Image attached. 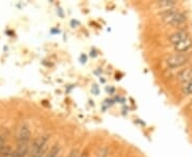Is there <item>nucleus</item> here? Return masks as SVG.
Instances as JSON below:
<instances>
[{
    "label": "nucleus",
    "instance_id": "f257e3e1",
    "mask_svg": "<svg viewBox=\"0 0 192 157\" xmlns=\"http://www.w3.org/2000/svg\"><path fill=\"white\" fill-rule=\"evenodd\" d=\"M161 19L168 24L172 26H179L186 21V16L182 13L177 12L174 9H167L161 12Z\"/></svg>",
    "mask_w": 192,
    "mask_h": 157
},
{
    "label": "nucleus",
    "instance_id": "f03ea898",
    "mask_svg": "<svg viewBox=\"0 0 192 157\" xmlns=\"http://www.w3.org/2000/svg\"><path fill=\"white\" fill-rule=\"evenodd\" d=\"M188 62V56L184 53H177L174 55L170 56L167 60V65L169 66V68H179L182 66H184Z\"/></svg>",
    "mask_w": 192,
    "mask_h": 157
},
{
    "label": "nucleus",
    "instance_id": "7ed1b4c3",
    "mask_svg": "<svg viewBox=\"0 0 192 157\" xmlns=\"http://www.w3.org/2000/svg\"><path fill=\"white\" fill-rule=\"evenodd\" d=\"M47 142H48V136L45 135V136H40L37 137V139H34L33 142L31 144V149H30V156L33 154H35L37 152L41 151L42 149L47 147Z\"/></svg>",
    "mask_w": 192,
    "mask_h": 157
},
{
    "label": "nucleus",
    "instance_id": "20e7f679",
    "mask_svg": "<svg viewBox=\"0 0 192 157\" xmlns=\"http://www.w3.org/2000/svg\"><path fill=\"white\" fill-rule=\"evenodd\" d=\"M188 37V34L187 32L185 31H177V32H174L170 35L169 37V41L172 43L173 46H175L177 43H179L180 41H182L184 39H186Z\"/></svg>",
    "mask_w": 192,
    "mask_h": 157
},
{
    "label": "nucleus",
    "instance_id": "39448f33",
    "mask_svg": "<svg viewBox=\"0 0 192 157\" xmlns=\"http://www.w3.org/2000/svg\"><path fill=\"white\" fill-rule=\"evenodd\" d=\"M191 47H192V39L188 36L186 39H184V41H180L179 43L175 45L174 49H175V51L178 52V53H184V52H187Z\"/></svg>",
    "mask_w": 192,
    "mask_h": 157
},
{
    "label": "nucleus",
    "instance_id": "423d86ee",
    "mask_svg": "<svg viewBox=\"0 0 192 157\" xmlns=\"http://www.w3.org/2000/svg\"><path fill=\"white\" fill-rule=\"evenodd\" d=\"M28 151H29V145H28V143L19 142L17 149L11 154V156L12 157H25L26 154L28 153Z\"/></svg>",
    "mask_w": 192,
    "mask_h": 157
},
{
    "label": "nucleus",
    "instance_id": "0eeeda50",
    "mask_svg": "<svg viewBox=\"0 0 192 157\" xmlns=\"http://www.w3.org/2000/svg\"><path fill=\"white\" fill-rule=\"evenodd\" d=\"M30 137H31V132H30V128L27 125H22L19 130V142H25L28 143V141L30 140Z\"/></svg>",
    "mask_w": 192,
    "mask_h": 157
},
{
    "label": "nucleus",
    "instance_id": "6e6552de",
    "mask_svg": "<svg viewBox=\"0 0 192 157\" xmlns=\"http://www.w3.org/2000/svg\"><path fill=\"white\" fill-rule=\"evenodd\" d=\"M178 80L185 85L188 82L192 80V68H187V69H184L182 72L178 74Z\"/></svg>",
    "mask_w": 192,
    "mask_h": 157
},
{
    "label": "nucleus",
    "instance_id": "1a4fd4ad",
    "mask_svg": "<svg viewBox=\"0 0 192 157\" xmlns=\"http://www.w3.org/2000/svg\"><path fill=\"white\" fill-rule=\"evenodd\" d=\"M60 145L58 143H56V144H54L50 147V150L45 154L44 157H58L59 154H60Z\"/></svg>",
    "mask_w": 192,
    "mask_h": 157
},
{
    "label": "nucleus",
    "instance_id": "9d476101",
    "mask_svg": "<svg viewBox=\"0 0 192 157\" xmlns=\"http://www.w3.org/2000/svg\"><path fill=\"white\" fill-rule=\"evenodd\" d=\"M157 4L160 5L162 7H165V9H173V7L176 4L175 1H168V0H162V1H158Z\"/></svg>",
    "mask_w": 192,
    "mask_h": 157
},
{
    "label": "nucleus",
    "instance_id": "9b49d317",
    "mask_svg": "<svg viewBox=\"0 0 192 157\" xmlns=\"http://www.w3.org/2000/svg\"><path fill=\"white\" fill-rule=\"evenodd\" d=\"M184 92L186 94H192V80L188 82L187 84L184 85Z\"/></svg>",
    "mask_w": 192,
    "mask_h": 157
},
{
    "label": "nucleus",
    "instance_id": "f8f14e48",
    "mask_svg": "<svg viewBox=\"0 0 192 157\" xmlns=\"http://www.w3.org/2000/svg\"><path fill=\"white\" fill-rule=\"evenodd\" d=\"M11 154L10 147H3L1 150H0V157H7Z\"/></svg>",
    "mask_w": 192,
    "mask_h": 157
},
{
    "label": "nucleus",
    "instance_id": "ddd939ff",
    "mask_svg": "<svg viewBox=\"0 0 192 157\" xmlns=\"http://www.w3.org/2000/svg\"><path fill=\"white\" fill-rule=\"evenodd\" d=\"M107 153H108L107 147H102V149L98 151L97 156L98 157H106V156H107Z\"/></svg>",
    "mask_w": 192,
    "mask_h": 157
},
{
    "label": "nucleus",
    "instance_id": "4468645a",
    "mask_svg": "<svg viewBox=\"0 0 192 157\" xmlns=\"http://www.w3.org/2000/svg\"><path fill=\"white\" fill-rule=\"evenodd\" d=\"M80 155H79V152H78L77 149H74V150L71 151V153L68 154L67 157H79Z\"/></svg>",
    "mask_w": 192,
    "mask_h": 157
},
{
    "label": "nucleus",
    "instance_id": "2eb2a0df",
    "mask_svg": "<svg viewBox=\"0 0 192 157\" xmlns=\"http://www.w3.org/2000/svg\"><path fill=\"white\" fill-rule=\"evenodd\" d=\"M3 147H4V139H3V138L0 136V150H1Z\"/></svg>",
    "mask_w": 192,
    "mask_h": 157
},
{
    "label": "nucleus",
    "instance_id": "dca6fc26",
    "mask_svg": "<svg viewBox=\"0 0 192 157\" xmlns=\"http://www.w3.org/2000/svg\"><path fill=\"white\" fill-rule=\"evenodd\" d=\"M92 91L94 92L95 94H98V89H97V86H96V85H94V86H93Z\"/></svg>",
    "mask_w": 192,
    "mask_h": 157
},
{
    "label": "nucleus",
    "instance_id": "f3484780",
    "mask_svg": "<svg viewBox=\"0 0 192 157\" xmlns=\"http://www.w3.org/2000/svg\"><path fill=\"white\" fill-rule=\"evenodd\" d=\"M81 62H82V63H85V62H87V56L85 55H81Z\"/></svg>",
    "mask_w": 192,
    "mask_h": 157
}]
</instances>
